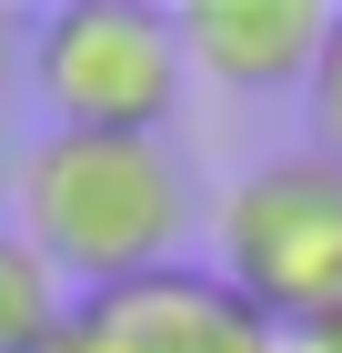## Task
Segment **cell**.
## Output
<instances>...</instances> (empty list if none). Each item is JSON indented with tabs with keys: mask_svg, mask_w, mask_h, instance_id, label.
<instances>
[{
	"mask_svg": "<svg viewBox=\"0 0 342 353\" xmlns=\"http://www.w3.org/2000/svg\"><path fill=\"white\" fill-rule=\"evenodd\" d=\"M10 202H21V243L81 293L171 272L202 222V192L171 132H41L10 162Z\"/></svg>",
	"mask_w": 342,
	"mask_h": 353,
	"instance_id": "6da1fadb",
	"label": "cell"
},
{
	"mask_svg": "<svg viewBox=\"0 0 342 353\" xmlns=\"http://www.w3.org/2000/svg\"><path fill=\"white\" fill-rule=\"evenodd\" d=\"M222 293L252 303L272 333L332 323L342 313V162L332 152H262L211 212Z\"/></svg>",
	"mask_w": 342,
	"mask_h": 353,
	"instance_id": "7a4b0ae2",
	"label": "cell"
},
{
	"mask_svg": "<svg viewBox=\"0 0 342 353\" xmlns=\"http://www.w3.org/2000/svg\"><path fill=\"white\" fill-rule=\"evenodd\" d=\"M30 91L51 101V132H161L182 111V30L151 0H61L21 41Z\"/></svg>",
	"mask_w": 342,
	"mask_h": 353,
	"instance_id": "3957f363",
	"label": "cell"
},
{
	"mask_svg": "<svg viewBox=\"0 0 342 353\" xmlns=\"http://www.w3.org/2000/svg\"><path fill=\"white\" fill-rule=\"evenodd\" d=\"M71 333H81V353H272V323L252 303H232L222 272H202V263L81 293Z\"/></svg>",
	"mask_w": 342,
	"mask_h": 353,
	"instance_id": "277c9868",
	"label": "cell"
},
{
	"mask_svg": "<svg viewBox=\"0 0 342 353\" xmlns=\"http://www.w3.org/2000/svg\"><path fill=\"white\" fill-rule=\"evenodd\" d=\"M171 30H182V61L211 71L222 91H292L312 81L332 10L322 0H182Z\"/></svg>",
	"mask_w": 342,
	"mask_h": 353,
	"instance_id": "5b68a950",
	"label": "cell"
},
{
	"mask_svg": "<svg viewBox=\"0 0 342 353\" xmlns=\"http://www.w3.org/2000/svg\"><path fill=\"white\" fill-rule=\"evenodd\" d=\"M71 323V283L21 243V222H0V353H41Z\"/></svg>",
	"mask_w": 342,
	"mask_h": 353,
	"instance_id": "8992f818",
	"label": "cell"
},
{
	"mask_svg": "<svg viewBox=\"0 0 342 353\" xmlns=\"http://www.w3.org/2000/svg\"><path fill=\"white\" fill-rule=\"evenodd\" d=\"M312 132H322V152L342 162V10H332V30H322V61H312Z\"/></svg>",
	"mask_w": 342,
	"mask_h": 353,
	"instance_id": "52a82bcc",
	"label": "cell"
},
{
	"mask_svg": "<svg viewBox=\"0 0 342 353\" xmlns=\"http://www.w3.org/2000/svg\"><path fill=\"white\" fill-rule=\"evenodd\" d=\"M272 353H342V313L332 323H302V333H272Z\"/></svg>",
	"mask_w": 342,
	"mask_h": 353,
	"instance_id": "ba28073f",
	"label": "cell"
},
{
	"mask_svg": "<svg viewBox=\"0 0 342 353\" xmlns=\"http://www.w3.org/2000/svg\"><path fill=\"white\" fill-rule=\"evenodd\" d=\"M10 81H21V30H10V10H0V101H10Z\"/></svg>",
	"mask_w": 342,
	"mask_h": 353,
	"instance_id": "9c48e42d",
	"label": "cell"
},
{
	"mask_svg": "<svg viewBox=\"0 0 342 353\" xmlns=\"http://www.w3.org/2000/svg\"><path fill=\"white\" fill-rule=\"evenodd\" d=\"M41 353H81V333H71V323H61V333H51V343H41Z\"/></svg>",
	"mask_w": 342,
	"mask_h": 353,
	"instance_id": "30bf717a",
	"label": "cell"
}]
</instances>
